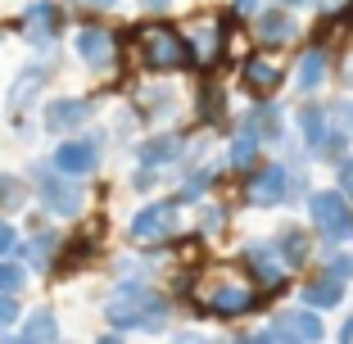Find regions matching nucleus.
Returning <instances> with one entry per match:
<instances>
[{
  "label": "nucleus",
  "instance_id": "f257e3e1",
  "mask_svg": "<svg viewBox=\"0 0 353 344\" xmlns=\"http://www.w3.org/2000/svg\"><path fill=\"white\" fill-rule=\"evenodd\" d=\"M104 317H109L118 331H163L168 317H172V303H168V294H159L154 285L123 276V281L114 285V294L104 299Z\"/></svg>",
  "mask_w": 353,
  "mask_h": 344
},
{
  "label": "nucleus",
  "instance_id": "f03ea898",
  "mask_svg": "<svg viewBox=\"0 0 353 344\" xmlns=\"http://www.w3.org/2000/svg\"><path fill=\"white\" fill-rule=\"evenodd\" d=\"M195 308L199 317H213V322H236V317H250L259 308V290L250 281H240L236 272H208L204 281L195 285Z\"/></svg>",
  "mask_w": 353,
  "mask_h": 344
},
{
  "label": "nucleus",
  "instance_id": "7ed1b4c3",
  "mask_svg": "<svg viewBox=\"0 0 353 344\" xmlns=\"http://www.w3.org/2000/svg\"><path fill=\"white\" fill-rule=\"evenodd\" d=\"M132 37H136V50H141V63L150 73H181V68H190L186 32H176L172 23H163V19L141 23Z\"/></svg>",
  "mask_w": 353,
  "mask_h": 344
},
{
  "label": "nucleus",
  "instance_id": "20e7f679",
  "mask_svg": "<svg viewBox=\"0 0 353 344\" xmlns=\"http://www.w3.org/2000/svg\"><path fill=\"white\" fill-rule=\"evenodd\" d=\"M299 195H308V177L294 163H263L245 181V199L254 209H281V204H294Z\"/></svg>",
  "mask_w": 353,
  "mask_h": 344
},
{
  "label": "nucleus",
  "instance_id": "39448f33",
  "mask_svg": "<svg viewBox=\"0 0 353 344\" xmlns=\"http://www.w3.org/2000/svg\"><path fill=\"white\" fill-rule=\"evenodd\" d=\"M28 181H32V195L41 199L46 213H54V218H77V213H82L86 190L77 186V177L59 172L50 159H37V163L28 168Z\"/></svg>",
  "mask_w": 353,
  "mask_h": 344
},
{
  "label": "nucleus",
  "instance_id": "423d86ee",
  "mask_svg": "<svg viewBox=\"0 0 353 344\" xmlns=\"http://www.w3.org/2000/svg\"><path fill=\"white\" fill-rule=\"evenodd\" d=\"M308 218L322 231L326 250H335L340 240L353 236V199L344 190H312L308 195Z\"/></svg>",
  "mask_w": 353,
  "mask_h": 344
},
{
  "label": "nucleus",
  "instance_id": "0eeeda50",
  "mask_svg": "<svg viewBox=\"0 0 353 344\" xmlns=\"http://www.w3.org/2000/svg\"><path fill=\"white\" fill-rule=\"evenodd\" d=\"M176 222H181V199H150L132 218L127 236L132 245H163L168 236H176Z\"/></svg>",
  "mask_w": 353,
  "mask_h": 344
},
{
  "label": "nucleus",
  "instance_id": "6e6552de",
  "mask_svg": "<svg viewBox=\"0 0 353 344\" xmlns=\"http://www.w3.org/2000/svg\"><path fill=\"white\" fill-rule=\"evenodd\" d=\"M181 32H186L190 63H195V68H213V63L222 59V50H227V23H222L218 14H195Z\"/></svg>",
  "mask_w": 353,
  "mask_h": 344
},
{
  "label": "nucleus",
  "instance_id": "1a4fd4ad",
  "mask_svg": "<svg viewBox=\"0 0 353 344\" xmlns=\"http://www.w3.org/2000/svg\"><path fill=\"white\" fill-rule=\"evenodd\" d=\"M240 263H245V272H250V285L263 294H276L281 285H285V263H281L276 245H268V240H250L245 250H240Z\"/></svg>",
  "mask_w": 353,
  "mask_h": 344
},
{
  "label": "nucleus",
  "instance_id": "9d476101",
  "mask_svg": "<svg viewBox=\"0 0 353 344\" xmlns=\"http://www.w3.org/2000/svg\"><path fill=\"white\" fill-rule=\"evenodd\" d=\"M326 335V322L322 313L312 308V303H303V308H285V313H276V322L268 326V331H259L254 340H299V344H317Z\"/></svg>",
  "mask_w": 353,
  "mask_h": 344
},
{
  "label": "nucleus",
  "instance_id": "9b49d317",
  "mask_svg": "<svg viewBox=\"0 0 353 344\" xmlns=\"http://www.w3.org/2000/svg\"><path fill=\"white\" fill-rule=\"evenodd\" d=\"M50 163L68 177H91L100 168V136H59Z\"/></svg>",
  "mask_w": 353,
  "mask_h": 344
},
{
  "label": "nucleus",
  "instance_id": "f8f14e48",
  "mask_svg": "<svg viewBox=\"0 0 353 344\" xmlns=\"http://www.w3.org/2000/svg\"><path fill=\"white\" fill-rule=\"evenodd\" d=\"M95 118V100L91 95H59V100H50L46 105V132L50 136H68V132H77V127H86Z\"/></svg>",
  "mask_w": 353,
  "mask_h": 344
},
{
  "label": "nucleus",
  "instance_id": "ddd939ff",
  "mask_svg": "<svg viewBox=\"0 0 353 344\" xmlns=\"http://www.w3.org/2000/svg\"><path fill=\"white\" fill-rule=\"evenodd\" d=\"M23 32H28V41L37 50H50L63 37V10L54 0H32L28 10H23Z\"/></svg>",
  "mask_w": 353,
  "mask_h": 344
},
{
  "label": "nucleus",
  "instance_id": "4468645a",
  "mask_svg": "<svg viewBox=\"0 0 353 344\" xmlns=\"http://www.w3.org/2000/svg\"><path fill=\"white\" fill-rule=\"evenodd\" d=\"M73 45H77V59L86 63V68H95V73H109L123 54H118V37L109 28H82L73 37Z\"/></svg>",
  "mask_w": 353,
  "mask_h": 344
},
{
  "label": "nucleus",
  "instance_id": "2eb2a0df",
  "mask_svg": "<svg viewBox=\"0 0 353 344\" xmlns=\"http://www.w3.org/2000/svg\"><path fill=\"white\" fill-rule=\"evenodd\" d=\"M240 82H245V91H250L254 100H272V95L285 86V68H281L276 59H263V54H245Z\"/></svg>",
  "mask_w": 353,
  "mask_h": 344
},
{
  "label": "nucleus",
  "instance_id": "dca6fc26",
  "mask_svg": "<svg viewBox=\"0 0 353 344\" xmlns=\"http://www.w3.org/2000/svg\"><path fill=\"white\" fill-rule=\"evenodd\" d=\"M326 77H331V45H312V50H303L299 54V73H294V86H299V91H322V82Z\"/></svg>",
  "mask_w": 353,
  "mask_h": 344
},
{
  "label": "nucleus",
  "instance_id": "f3484780",
  "mask_svg": "<svg viewBox=\"0 0 353 344\" xmlns=\"http://www.w3.org/2000/svg\"><path fill=\"white\" fill-rule=\"evenodd\" d=\"M254 37H259L263 45H290L294 37H299V23L290 19V10L281 5V10H268L254 19Z\"/></svg>",
  "mask_w": 353,
  "mask_h": 344
},
{
  "label": "nucleus",
  "instance_id": "a211bd4d",
  "mask_svg": "<svg viewBox=\"0 0 353 344\" xmlns=\"http://www.w3.org/2000/svg\"><path fill=\"white\" fill-rule=\"evenodd\" d=\"M181 154H186V145H181V136H176V132H159V136H150V141L136 145V163H150V168H168V163H176Z\"/></svg>",
  "mask_w": 353,
  "mask_h": 344
},
{
  "label": "nucleus",
  "instance_id": "6ab92c4d",
  "mask_svg": "<svg viewBox=\"0 0 353 344\" xmlns=\"http://www.w3.org/2000/svg\"><path fill=\"white\" fill-rule=\"evenodd\" d=\"M240 127L254 132L259 141H268V145H272V141H285V118H281V109L272 105V100H259V105L245 114V123H240Z\"/></svg>",
  "mask_w": 353,
  "mask_h": 344
},
{
  "label": "nucleus",
  "instance_id": "aec40b11",
  "mask_svg": "<svg viewBox=\"0 0 353 344\" xmlns=\"http://www.w3.org/2000/svg\"><path fill=\"white\" fill-rule=\"evenodd\" d=\"M46 77H50V68L46 63H28L19 77H14V86H10V100H5V109L10 114H23V109L37 100V91L46 86Z\"/></svg>",
  "mask_w": 353,
  "mask_h": 344
},
{
  "label": "nucleus",
  "instance_id": "412c9836",
  "mask_svg": "<svg viewBox=\"0 0 353 344\" xmlns=\"http://www.w3.org/2000/svg\"><path fill=\"white\" fill-rule=\"evenodd\" d=\"M272 245H276V254H281L285 267H303L308 254H312V240H308V231H303V227H281Z\"/></svg>",
  "mask_w": 353,
  "mask_h": 344
},
{
  "label": "nucleus",
  "instance_id": "4be33fe9",
  "mask_svg": "<svg viewBox=\"0 0 353 344\" xmlns=\"http://www.w3.org/2000/svg\"><path fill=\"white\" fill-rule=\"evenodd\" d=\"M59 250H63V240L54 236V231L37 227V231H32V240H28V263H32V272H50L54 263H59Z\"/></svg>",
  "mask_w": 353,
  "mask_h": 344
},
{
  "label": "nucleus",
  "instance_id": "5701e85b",
  "mask_svg": "<svg viewBox=\"0 0 353 344\" xmlns=\"http://www.w3.org/2000/svg\"><path fill=\"white\" fill-rule=\"evenodd\" d=\"M19 340H23V344H50V340H59V322H54L50 308H37V313L23 317Z\"/></svg>",
  "mask_w": 353,
  "mask_h": 344
},
{
  "label": "nucleus",
  "instance_id": "b1692460",
  "mask_svg": "<svg viewBox=\"0 0 353 344\" xmlns=\"http://www.w3.org/2000/svg\"><path fill=\"white\" fill-rule=\"evenodd\" d=\"M259 150H263V141H259L254 132H245V127H240L236 141H231L227 168H231V172H245V177H250V168H259Z\"/></svg>",
  "mask_w": 353,
  "mask_h": 344
},
{
  "label": "nucleus",
  "instance_id": "393cba45",
  "mask_svg": "<svg viewBox=\"0 0 353 344\" xmlns=\"http://www.w3.org/2000/svg\"><path fill=\"white\" fill-rule=\"evenodd\" d=\"M195 95H199V100H195L199 123H204V127H222V123H227V91H222V86L204 82Z\"/></svg>",
  "mask_w": 353,
  "mask_h": 344
},
{
  "label": "nucleus",
  "instance_id": "a878e982",
  "mask_svg": "<svg viewBox=\"0 0 353 344\" xmlns=\"http://www.w3.org/2000/svg\"><path fill=\"white\" fill-rule=\"evenodd\" d=\"M349 32H353V0H344L340 10H331L317 23V41L331 45V41H340V37H349Z\"/></svg>",
  "mask_w": 353,
  "mask_h": 344
},
{
  "label": "nucleus",
  "instance_id": "bb28decb",
  "mask_svg": "<svg viewBox=\"0 0 353 344\" xmlns=\"http://www.w3.org/2000/svg\"><path fill=\"white\" fill-rule=\"evenodd\" d=\"M344 299V281H335V276H317V281L303 285V303H312V308H335V303Z\"/></svg>",
  "mask_w": 353,
  "mask_h": 344
},
{
  "label": "nucleus",
  "instance_id": "cd10ccee",
  "mask_svg": "<svg viewBox=\"0 0 353 344\" xmlns=\"http://www.w3.org/2000/svg\"><path fill=\"white\" fill-rule=\"evenodd\" d=\"M28 204V181L19 172H0V213H19Z\"/></svg>",
  "mask_w": 353,
  "mask_h": 344
},
{
  "label": "nucleus",
  "instance_id": "c85d7f7f",
  "mask_svg": "<svg viewBox=\"0 0 353 344\" xmlns=\"http://www.w3.org/2000/svg\"><path fill=\"white\" fill-rule=\"evenodd\" d=\"M213 181H218V172H213V168H208V163H199L195 172H190V177L181 181V190H176V199H181V204H195V199L204 195V190L213 186Z\"/></svg>",
  "mask_w": 353,
  "mask_h": 344
},
{
  "label": "nucleus",
  "instance_id": "c756f323",
  "mask_svg": "<svg viewBox=\"0 0 353 344\" xmlns=\"http://www.w3.org/2000/svg\"><path fill=\"white\" fill-rule=\"evenodd\" d=\"M231 222L227 204H204V213H199V236H222Z\"/></svg>",
  "mask_w": 353,
  "mask_h": 344
},
{
  "label": "nucleus",
  "instance_id": "7c9ffc66",
  "mask_svg": "<svg viewBox=\"0 0 353 344\" xmlns=\"http://www.w3.org/2000/svg\"><path fill=\"white\" fill-rule=\"evenodd\" d=\"M23 281H28V267H23V263H10V259H0V290L19 294V290H23Z\"/></svg>",
  "mask_w": 353,
  "mask_h": 344
},
{
  "label": "nucleus",
  "instance_id": "2f4dec72",
  "mask_svg": "<svg viewBox=\"0 0 353 344\" xmlns=\"http://www.w3.org/2000/svg\"><path fill=\"white\" fill-rule=\"evenodd\" d=\"M326 276H335V281H349V276H353V259H344V254H331V250H326Z\"/></svg>",
  "mask_w": 353,
  "mask_h": 344
},
{
  "label": "nucleus",
  "instance_id": "473e14b6",
  "mask_svg": "<svg viewBox=\"0 0 353 344\" xmlns=\"http://www.w3.org/2000/svg\"><path fill=\"white\" fill-rule=\"evenodd\" d=\"M14 322H19V299L10 290H0V331H10Z\"/></svg>",
  "mask_w": 353,
  "mask_h": 344
},
{
  "label": "nucleus",
  "instance_id": "72a5a7b5",
  "mask_svg": "<svg viewBox=\"0 0 353 344\" xmlns=\"http://www.w3.org/2000/svg\"><path fill=\"white\" fill-rule=\"evenodd\" d=\"M14 250H19V231H14V227H10V222L0 218V259H10V254H14Z\"/></svg>",
  "mask_w": 353,
  "mask_h": 344
},
{
  "label": "nucleus",
  "instance_id": "f704fd0d",
  "mask_svg": "<svg viewBox=\"0 0 353 344\" xmlns=\"http://www.w3.org/2000/svg\"><path fill=\"white\" fill-rule=\"evenodd\" d=\"M335 172H340V190H344V195L353 199V154H344V159H340V168H335Z\"/></svg>",
  "mask_w": 353,
  "mask_h": 344
},
{
  "label": "nucleus",
  "instance_id": "c9c22d12",
  "mask_svg": "<svg viewBox=\"0 0 353 344\" xmlns=\"http://www.w3.org/2000/svg\"><path fill=\"white\" fill-rule=\"evenodd\" d=\"M73 5H82V10H114L118 0H73Z\"/></svg>",
  "mask_w": 353,
  "mask_h": 344
},
{
  "label": "nucleus",
  "instance_id": "e433bc0d",
  "mask_svg": "<svg viewBox=\"0 0 353 344\" xmlns=\"http://www.w3.org/2000/svg\"><path fill=\"white\" fill-rule=\"evenodd\" d=\"M231 5H236V14H259L263 0H231Z\"/></svg>",
  "mask_w": 353,
  "mask_h": 344
},
{
  "label": "nucleus",
  "instance_id": "4c0bfd02",
  "mask_svg": "<svg viewBox=\"0 0 353 344\" xmlns=\"http://www.w3.org/2000/svg\"><path fill=\"white\" fill-rule=\"evenodd\" d=\"M340 340H344V344H353V317H349V322L340 326Z\"/></svg>",
  "mask_w": 353,
  "mask_h": 344
},
{
  "label": "nucleus",
  "instance_id": "58836bf2",
  "mask_svg": "<svg viewBox=\"0 0 353 344\" xmlns=\"http://www.w3.org/2000/svg\"><path fill=\"white\" fill-rule=\"evenodd\" d=\"M141 5H145V10H168L172 0H141Z\"/></svg>",
  "mask_w": 353,
  "mask_h": 344
},
{
  "label": "nucleus",
  "instance_id": "ea45409f",
  "mask_svg": "<svg viewBox=\"0 0 353 344\" xmlns=\"http://www.w3.org/2000/svg\"><path fill=\"white\" fill-rule=\"evenodd\" d=\"M281 5H285V10H294V5H303V0H281Z\"/></svg>",
  "mask_w": 353,
  "mask_h": 344
}]
</instances>
